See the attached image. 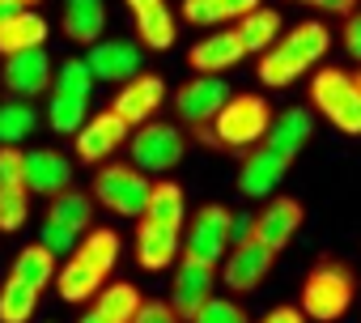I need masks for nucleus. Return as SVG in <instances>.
<instances>
[{
  "label": "nucleus",
  "instance_id": "f257e3e1",
  "mask_svg": "<svg viewBox=\"0 0 361 323\" xmlns=\"http://www.w3.org/2000/svg\"><path fill=\"white\" fill-rule=\"evenodd\" d=\"M331 47V30L323 22H302L289 35H281L264 56H259V81L272 90H289L298 77H306V68H314Z\"/></svg>",
  "mask_w": 361,
  "mask_h": 323
},
{
  "label": "nucleus",
  "instance_id": "f03ea898",
  "mask_svg": "<svg viewBox=\"0 0 361 323\" xmlns=\"http://www.w3.org/2000/svg\"><path fill=\"white\" fill-rule=\"evenodd\" d=\"M353 293H357V276L348 264H336V260H319L306 281H302V315L314 319V323H336L348 315L353 306Z\"/></svg>",
  "mask_w": 361,
  "mask_h": 323
},
{
  "label": "nucleus",
  "instance_id": "7ed1b4c3",
  "mask_svg": "<svg viewBox=\"0 0 361 323\" xmlns=\"http://www.w3.org/2000/svg\"><path fill=\"white\" fill-rule=\"evenodd\" d=\"M268 128H272V106L259 94H230V102L213 119L217 149H234V153L259 149L264 136H268Z\"/></svg>",
  "mask_w": 361,
  "mask_h": 323
},
{
  "label": "nucleus",
  "instance_id": "20e7f679",
  "mask_svg": "<svg viewBox=\"0 0 361 323\" xmlns=\"http://www.w3.org/2000/svg\"><path fill=\"white\" fill-rule=\"evenodd\" d=\"M310 106L344 136H361V94L353 85V73L344 68H319L310 77Z\"/></svg>",
  "mask_w": 361,
  "mask_h": 323
},
{
  "label": "nucleus",
  "instance_id": "39448f33",
  "mask_svg": "<svg viewBox=\"0 0 361 323\" xmlns=\"http://www.w3.org/2000/svg\"><path fill=\"white\" fill-rule=\"evenodd\" d=\"M94 205L119 213V217H145V200H149V179L145 171H136L132 162H102L94 171Z\"/></svg>",
  "mask_w": 361,
  "mask_h": 323
},
{
  "label": "nucleus",
  "instance_id": "423d86ee",
  "mask_svg": "<svg viewBox=\"0 0 361 323\" xmlns=\"http://www.w3.org/2000/svg\"><path fill=\"white\" fill-rule=\"evenodd\" d=\"M183 149H188L183 128H174L166 119H149V123L132 128V136H128L132 166L145 171V175H170L178 162H183Z\"/></svg>",
  "mask_w": 361,
  "mask_h": 323
},
{
  "label": "nucleus",
  "instance_id": "0eeeda50",
  "mask_svg": "<svg viewBox=\"0 0 361 323\" xmlns=\"http://www.w3.org/2000/svg\"><path fill=\"white\" fill-rule=\"evenodd\" d=\"M213 289H217V264H204L196 255H178L174 260L170 306H174V315L183 319V323H192L204 310V302L213 298Z\"/></svg>",
  "mask_w": 361,
  "mask_h": 323
},
{
  "label": "nucleus",
  "instance_id": "6e6552de",
  "mask_svg": "<svg viewBox=\"0 0 361 323\" xmlns=\"http://www.w3.org/2000/svg\"><path fill=\"white\" fill-rule=\"evenodd\" d=\"M230 230H234V213L226 205H200L188 234H183V255H196L204 264H221L230 255Z\"/></svg>",
  "mask_w": 361,
  "mask_h": 323
},
{
  "label": "nucleus",
  "instance_id": "1a4fd4ad",
  "mask_svg": "<svg viewBox=\"0 0 361 323\" xmlns=\"http://www.w3.org/2000/svg\"><path fill=\"white\" fill-rule=\"evenodd\" d=\"M132 128L106 106L98 115H90L77 132V162H85V166H102V162H111V153H119L128 145Z\"/></svg>",
  "mask_w": 361,
  "mask_h": 323
},
{
  "label": "nucleus",
  "instance_id": "9d476101",
  "mask_svg": "<svg viewBox=\"0 0 361 323\" xmlns=\"http://www.w3.org/2000/svg\"><path fill=\"white\" fill-rule=\"evenodd\" d=\"M85 64H90V73H94V81L123 85V81H132V77L145 73V51H140V43H132V39H102V43L90 47Z\"/></svg>",
  "mask_w": 361,
  "mask_h": 323
},
{
  "label": "nucleus",
  "instance_id": "9b49d317",
  "mask_svg": "<svg viewBox=\"0 0 361 323\" xmlns=\"http://www.w3.org/2000/svg\"><path fill=\"white\" fill-rule=\"evenodd\" d=\"M272 264H276V255H272L268 247H259L255 238H247V243H234V251L221 260L217 276H221V285L234 289V293H255V289L264 285V276L272 272Z\"/></svg>",
  "mask_w": 361,
  "mask_h": 323
},
{
  "label": "nucleus",
  "instance_id": "f8f14e48",
  "mask_svg": "<svg viewBox=\"0 0 361 323\" xmlns=\"http://www.w3.org/2000/svg\"><path fill=\"white\" fill-rule=\"evenodd\" d=\"M0 81H5V90L22 102L47 94L56 85V68L47 60V51H18V56H5V64H0Z\"/></svg>",
  "mask_w": 361,
  "mask_h": 323
},
{
  "label": "nucleus",
  "instance_id": "ddd939ff",
  "mask_svg": "<svg viewBox=\"0 0 361 323\" xmlns=\"http://www.w3.org/2000/svg\"><path fill=\"white\" fill-rule=\"evenodd\" d=\"M226 102H230V81H221V77H192L188 85L174 90V115L188 128L192 123H213Z\"/></svg>",
  "mask_w": 361,
  "mask_h": 323
},
{
  "label": "nucleus",
  "instance_id": "4468645a",
  "mask_svg": "<svg viewBox=\"0 0 361 323\" xmlns=\"http://www.w3.org/2000/svg\"><path fill=\"white\" fill-rule=\"evenodd\" d=\"M161 102H166V81H161L157 73H140V77H132V81L119 85L111 111H115L128 128H140V123H149V119L161 111Z\"/></svg>",
  "mask_w": 361,
  "mask_h": 323
},
{
  "label": "nucleus",
  "instance_id": "2eb2a0df",
  "mask_svg": "<svg viewBox=\"0 0 361 323\" xmlns=\"http://www.w3.org/2000/svg\"><path fill=\"white\" fill-rule=\"evenodd\" d=\"M298 226H302V205H298L293 196H272V200L264 205V213H255L251 238L276 255V251H285V247L293 243Z\"/></svg>",
  "mask_w": 361,
  "mask_h": 323
},
{
  "label": "nucleus",
  "instance_id": "dca6fc26",
  "mask_svg": "<svg viewBox=\"0 0 361 323\" xmlns=\"http://www.w3.org/2000/svg\"><path fill=\"white\" fill-rule=\"evenodd\" d=\"M289 166H293L289 157H281V153H272V149H264V145L251 149V153H243V166H238V192H243V196H272V188L285 183Z\"/></svg>",
  "mask_w": 361,
  "mask_h": 323
},
{
  "label": "nucleus",
  "instance_id": "f3484780",
  "mask_svg": "<svg viewBox=\"0 0 361 323\" xmlns=\"http://www.w3.org/2000/svg\"><path fill=\"white\" fill-rule=\"evenodd\" d=\"M178 255H183V234L170 230V226H157V221H136V264L145 272H161L170 268Z\"/></svg>",
  "mask_w": 361,
  "mask_h": 323
},
{
  "label": "nucleus",
  "instance_id": "a211bd4d",
  "mask_svg": "<svg viewBox=\"0 0 361 323\" xmlns=\"http://www.w3.org/2000/svg\"><path fill=\"white\" fill-rule=\"evenodd\" d=\"M73 188V166H68V157L56 153V149H35L26 153V192L35 196H60Z\"/></svg>",
  "mask_w": 361,
  "mask_h": 323
},
{
  "label": "nucleus",
  "instance_id": "6ab92c4d",
  "mask_svg": "<svg viewBox=\"0 0 361 323\" xmlns=\"http://www.w3.org/2000/svg\"><path fill=\"white\" fill-rule=\"evenodd\" d=\"M243 56H247V51H243L238 35H234V30H217V35L200 39V43L188 51V64L196 68V77H221V73L234 68Z\"/></svg>",
  "mask_w": 361,
  "mask_h": 323
},
{
  "label": "nucleus",
  "instance_id": "aec40b11",
  "mask_svg": "<svg viewBox=\"0 0 361 323\" xmlns=\"http://www.w3.org/2000/svg\"><path fill=\"white\" fill-rule=\"evenodd\" d=\"M140 289L132 281H115V285H102L98 298L90 302V310L77 319V323H132V315L140 310Z\"/></svg>",
  "mask_w": 361,
  "mask_h": 323
},
{
  "label": "nucleus",
  "instance_id": "412c9836",
  "mask_svg": "<svg viewBox=\"0 0 361 323\" xmlns=\"http://www.w3.org/2000/svg\"><path fill=\"white\" fill-rule=\"evenodd\" d=\"M310 136H314L310 111H306V106H289V111H281V115L272 119V128H268V136H264V149H272V153H281V157L293 162V157L306 149Z\"/></svg>",
  "mask_w": 361,
  "mask_h": 323
},
{
  "label": "nucleus",
  "instance_id": "4be33fe9",
  "mask_svg": "<svg viewBox=\"0 0 361 323\" xmlns=\"http://www.w3.org/2000/svg\"><path fill=\"white\" fill-rule=\"evenodd\" d=\"M43 43H47V22L35 9H9L0 18V56L39 51Z\"/></svg>",
  "mask_w": 361,
  "mask_h": 323
},
{
  "label": "nucleus",
  "instance_id": "5701e85b",
  "mask_svg": "<svg viewBox=\"0 0 361 323\" xmlns=\"http://www.w3.org/2000/svg\"><path fill=\"white\" fill-rule=\"evenodd\" d=\"M64 35L81 47H94L102 43V30H106V5L102 0H64Z\"/></svg>",
  "mask_w": 361,
  "mask_h": 323
},
{
  "label": "nucleus",
  "instance_id": "b1692460",
  "mask_svg": "<svg viewBox=\"0 0 361 323\" xmlns=\"http://www.w3.org/2000/svg\"><path fill=\"white\" fill-rule=\"evenodd\" d=\"M145 221H157V226H170V230H183L188 221V196L174 179H157L149 188V200H145Z\"/></svg>",
  "mask_w": 361,
  "mask_h": 323
},
{
  "label": "nucleus",
  "instance_id": "393cba45",
  "mask_svg": "<svg viewBox=\"0 0 361 323\" xmlns=\"http://www.w3.org/2000/svg\"><path fill=\"white\" fill-rule=\"evenodd\" d=\"M43 221L64 226V230H73V234H85V230H94V196L68 188V192H60V196L47 200V217H43Z\"/></svg>",
  "mask_w": 361,
  "mask_h": 323
},
{
  "label": "nucleus",
  "instance_id": "a878e982",
  "mask_svg": "<svg viewBox=\"0 0 361 323\" xmlns=\"http://www.w3.org/2000/svg\"><path fill=\"white\" fill-rule=\"evenodd\" d=\"M56 293H60V302H94L98 298V289L106 285V276L98 272V268H90L85 260H77V255H68V264L56 272Z\"/></svg>",
  "mask_w": 361,
  "mask_h": 323
},
{
  "label": "nucleus",
  "instance_id": "bb28decb",
  "mask_svg": "<svg viewBox=\"0 0 361 323\" xmlns=\"http://www.w3.org/2000/svg\"><path fill=\"white\" fill-rule=\"evenodd\" d=\"M259 5L264 0H183V22H192V26H226V22H243Z\"/></svg>",
  "mask_w": 361,
  "mask_h": 323
},
{
  "label": "nucleus",
  "instance_id": "cd10ccee",
  "mask_svg": "<svg viewBox=\"0 0 361 323\" xmlns=\"http://www.w3.org/2000/svg\"><path fill=\"white\" fill-rule=\"evenodd\" d=\"M56 272H60V260L43 247V243H30V247H22L18 255H13V272L9 276H18V281H26L30 289H47L51 281H56Z\"/></svg>",
  "mask_w": 361,
  "mask_h": 323
},
{
  "label": "nucleus",
  "instance_id": "c85d7f7f",
  "mask_svg": "<svg viewBox=\"0 0 361 323\" xmlns=\"http://www.w3.org/2000/svg\"><path fill=\"white\" fill-rule=\"evenodd\" d=\"M234 35H238V43H243V51H247V56H251V51H259V56H264V51L281 39V13L259 5L255 13H247V18L234 26Z\"/></svg>",
  "mask_w": 361,
  "mask_h": 323
},
{
  "label": "nucleus",
  "instance_id": "c756f323",
  "mask_svg": "<svg viewBox=\"0 0 361 323\" xmlns=\"http://www.w3.org/2000/svg\"><path fill=\"white\" fill-rule=\"evenodd\" d=\"M77 260H85L90 268H98L102 276H111L115 272V264H119V234L115 230H106V226H98V230H85V238L77 243V251H73Z\"/></svg>",
  "mask_w": 361,
  "mask_h": 323
},
{
  "label": "nucleus",
  "instance_id": "7c9ffc66",
  "mask_svg": "<svg viewBox=\"0 0 361 323\" xmlns=\"http://www.w3.org/2000/svg\"><path fill=\"white\" fill-rule=\"evenodd\" d=\"M132 22H136V43L149 47V51H166L178 39V22H174L170 5H157V9H149V13H140Z\"/></svg>",
  "mask_w": 361,
  "mask_h": 323
},
{
  "label": "nucleus",
  "instance_id": "2f4dec72",
  "mask_svg": "<svg viewBox=\"0 0 361 323\" xmlns=\"http://www.w3.org/2000/svg\"><path fill=\"white\" fill-rule=\"evenodd\" d=\"M39 302H43L39 289H30L26 281L9 276L5 285H0V323H30L35 310H39Z\"/></svg>",
  "mask_w": 361,
  "mask_h": 323
},
{
  "label": "nucleus",
  "instance_id": "473e14b6",
  "mask_svg": "<svg viewBox=\"0 0 361 323\" xmlns=\"http://www.w3.org/2000/svg\"><path fill=\"white\" fill-rule=\"evenodd\" d=\"M85 119H90V98L51 94V102H47V128H51L56 136H77Z\"/></svg>",
  "mask_w": 361,
  "mask_h": 323
},
{
  "label": "nucleus",
  "instance_id": "72a5a7b5",
  "mask_svg": "<svg viewBox=\"0 0 361 323\" xmlns=\"http://www.w3.org/2000/svg\"><path fill=\"white\" fill-rule=\"evenodd\" d=\"M35 123H39L35 102H22V98L0 102V145H22L35 132Z\"/></svg>",
  "mask_w": 361,
  "mask_h": 323
},
{
  "label": "nucleus",
  "instance_id": "f704fd0d",
  "mask_svg": "<svg viewBox=\"0 0 361 323\" xmlns=\"http://www.w3.org/2000/svg\"><path fill=\"white\" fill-rule=\"evenodd\" d=\"M30 217V192L26 188H0V234H18Z\"/></svg>",
  "mask_w": 361,
  "mask_h": 323
},
{
  "label": "nucleus",
  "instance_id": "c9c22d12",
  "mask_svg": "<svg viewBox=\"0 0 361 323\" xmlns=\"http://www.w3.org/2000/svg\"><path fill=\"white\" fill-rule=\"evenodd\" d=\"M94 73H90V64L85 60H64L60 68H56V94H73V98H90L94 94Z\"/></svg>",
  "mask_w": 361,
  "mask_h": 323
},
{
  "label": "nucleus",
  "instance_id": "e433bc0d",
  "mask_svg": "<svg viewBox=\"0 0 361 323\" xmlns=\"http://www.w3.org/2000/svg\"><path fill=\"white\" fill-rule=\"evenodd\" d=\"M192 323H251V319H247V310H243L234 298H217V293H213V298L204 302V310H200Z\"/></svg>",
  "mask_w": 361,
  "mask_h": 323
},
{
  "label": "nucleus",
  "instance_id": "4c0bfd02",
  "mask_svg": "<svg viewBox=\"0 0 361 323\" xmlns=\"http://www.w3.org/2000/svg\"><path fill=\"white\" fill-rule=\"evenodd\" d=\"M0 188H26V149L0 145Z\"/></svg>",
  "mask_w": 361,
  "mask_h": 323
},
{
  "label": "nucleus",
  "instance_id": "58836bf2",
  "mask_svg": "<svg viewBox=\"0 0 361 323\" xmlns=\"http://www.w3.org/2000/svg\"><path fill=\"white\" fill-rule=\"evenodd\" d=\"M39 243L60 260V255H73L77 251V234L73 230H64V226H51V221H43V230H39Z\"/></svg>",
  "mask_w": 361,
  "mask_h": 323
},
{
  "label": "nucleus",
  "instance_id": "ea45409f",
  "mask_svg": "<svg viewBox=\"0 0 361 323\" xmlns=\"http://www.w3.org/2000/svg\"><path fill=\"white\" fill-rule=\"evenodd\" d=\"M132 323H183V319L174 315L170 302H157V298H153V302H140V310L132 315Z\"/></svg>",
  "mask_w": 361,
  "mask_h": 323
},
{
  "label": "nucleus",
  "instance_id": "a19ab883",
  "mask_svg": "<svg viewBox=\"0 0 361 323\" xmlns=\"http://www.w3.org/2000/svg\"><path fill=\"white\" fill-rule=\"evenodd\" d=\"M344 51L353 60H361V9L348 13V22H344Z\"/></svg>",
  "mask_w": 361,
  "mask_h": 323
},
{
  "label": "nucleus",
  "instance_id": "79ce46f5",
  "mask_svg": "<svg viewBox=\"0 0 361 323\" xmlns=\"http://www.w3.org/2000/svg\"><path fill=\"white\" fill-rule=\"evenodd\" d=\"M293 5H306V9H323V13H340V18L357 13V0H293Z\"/></svg>",
  "mask_w": 361,
  "mask_h": 323
},
{
  "label": "nucleus",
  "instance_id": "37998d69",
  "mask_svg": "<svg viewBox=\"0 0 361 323\" xmlns=\"http://www.w3.org/2000/svg\"><path fill=\"white\" fill-rule=\"evenodd\" d=\"M259 323H306V315H302L298 306H276V310H268Z\"/></svg>",
  "mask_w": 361,
  "mask_h": 323
},
{
  "label": "nucleus",
  "instance_id": "c03bdc74",
  "mask_svg": "<svg viewBox=\"0 0 361 323\" xmlns=\"http://www.w3.org/2000/svg\"><path fill=\"white\" fill-rule=\"evenodd\" d=\"M251 226H255V217H247V213H234V230H230V243H247V238H251Z\"/></svg>",
  "mask_w": 361,
  "mask_h": 323
},
{
  "label": "nucleus",
  "instance_id": "a18cd8bd",
  "mask_svg": "<svg viewBox=\"0 0 361 323\" xmlns=\"http://www.w3.org/2000/svg\"><path fill=\"white\" fill-rule=\"evenodd\" d=\"M192 136H196L200 145H209V149H217V132H213V123H192Z\"/></svg>",
  "mask_w": 361,
  "mask_h": 323
},
{
  "label": "nucleus",
  "instance_id": "49530a36",
  "mask_svg": "<svg viewBox=\"0 0 361 323\" xmlns=\"http://www.w3.org/2000/svg\"><path fill=\"white\" fill-rule=\"evenodd\" d=\"M123 5L132 9V18H140V13H149V9H157V5H166V0H123Z\"/></svg>",
  "mask_w": 361,
  "mask_h": 323
},
{
  "label": "nucleus",
  "instance_id": "de8ad7c7",
  "mask_svg": "<svg viewBox=\"0 0 361 323\" xmlns=\"http://www.w3.org/2000/svg\"><path fill=\"white\" fill-rule=\"evenodd\" d=\"M43 0H0V9H35Z\"/></svg>",
  "mask_w": 361,
  "mask_h": 323
},
{
  "label": "nucleus",
  "instance_id": "09e8293b",
  "mask_svg": "<svg viewBox=\"0 0 361 323\" xmlns=\"http://www.w3.org/2000/svg\"><path fill=\"white\" fill-rule=\"evenodd\" d=\"M353 85H357V94H361V68H357V73H353Z\"/></svg>",
  "mask_w": 361,
  "mask_h": 323
},
{
  "label": "nucleus",
  "instance_id": "8fccbe9b",
  "mask_svg": "<svg viewBox=\"0 0 361 323\" xmlns=\"http://www.w3.org/2000/svg\"><path fill=\"white\" fill-rule=\"evenodd\" d=\"M5 13H9V9H0V18H5Z\"/></svg>",
  "mask_w": 361,
  "mask_h": 323
}]
</instances>
